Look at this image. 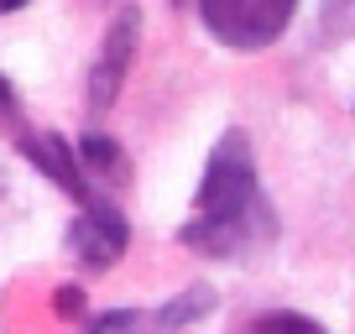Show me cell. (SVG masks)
Instances as JSON below:
<instances>
[{
	"label": "cell",
	"instance_id": "30bf717a",
	"mask_svg": "<svg viewBox=\"0 0 355 334\" xmlns=\"http://www.w3.org/2000/svg\"><path fill=\"white\" fill-rule=\"evenodd\" d=\"M53 308H58V319H78V313H84V288L63 282V288H58V298H53Z\"/></svg>",
	"mask_w": 355,
	"mask_h": 334
},
{
	"label": "cell",
	"instance_id": "3957f363",
	"mask_svg": "<svg viewBox=\"0 0 355 334\" xmlns=\"http://www.w3.org/2000/svg\"><path fill=\"white\" fill-rule=\"evenodd\" d=\"M136 47H141V11H136V6H121L110 32H105L100 58L89 68V110L94 115H105L115 105V94H121L125 73H131V63H136Z\"/></svg>",
	"mask_w": 355,
	"mask_h": 334
},
{
	"label": "cell",
	"instance_id": "8992f818",
	"mask_svg": "<svg viewBox=\"0 0 355 334\" xmlns=\"http://www.w3.org/2000/svg\"><path fill=\"white\" fill-rule=\"evenodd\" d=\"M209 308H214V292L204 288V282H199V288H183L173 303H162V308H157V329H162V334H173V329H183V324L204 319Z\"/></svg>",
	"mask_w": 355,
	"mask_h": 334
},
{
	"label": "cell",
	"instance_id": "8fae6325",
	"mask_svg": "<svg viewBox=\"0 0 355 334\" xmlns=\"http://www.w3.org/2000/svg\"><path fill=\"white\" fill-rule=\"evenodd\" d=\"M0 110H16V89L6 84V73H0Z\"/></svg>",
	"mask_w": 355,
	"mask_h": 334
},
{
	"label": "cell",
	"instance_id": "7c38bea8",
	"mask_svg": "<svg viewBox=\"0 0 355 334\" xmlns=\"http://www.w3.org/2000/svg\"><path fill=\"white\" fill-rule=\"evenodd\" d=\"M26 0H0V16H11V11H21Z\"/></svg>",
	"mask_w": 355,
	"mask_h": 334
},
{
	"label": "cell",
	"instance_id": "52a82bcc",
	"mask_svg": "<svg viewBox=\"0 0 355 334\" xmlns=\"http://www.w3.org/2000/svg\"><path fill=\"white\" fill-rule=\"evenodd\" d=\"M73 152H78V167H94V173H105V178H125V152L105 131H84Z\"/></svg>",
	"mask_w": 355,
	"mask_h": 334
},
{
	"label": "cell",
	"instance_id": "9c48e42d",
	"mask_svg": "<svg viewBox=\"0 0 355 334\" xmlns=\"http://www.w3.org/2000/svg\"><path fill=\"white\" fill-rule=\"evenodd\" d=\"M245 334H324V329L313 319H303V313H261Z\"/></svg>",
	"mask_w": 355,
	"mask_h": 334
},
{
	"label": "cell",
	"instance_id": "5b68a950",
	"mask_svg": "<svg viewBox=\"0 0 355 334\" xmlns=\"http://www.w3.org/2000/svg\"><path fill=\"white\" fill-rule=\"evenodd\" d=\"M21 157H26L32 167H42V173L68 193V199L94 204V193H89V183H84V167H78L73 141H63V136H53V131H47V136H26V141H21Z\"/></svg>",
	"mask_w": 355,
	"mask_h": 334
},
{
	"label": "cell",
	"instance_id": "7a4b0ae2",
	"mask_svg": "<svg viewBox=\"0 0 355 334\" xmlns=\"http://www.w3.org/2000/svg\"><path fill=\"white\" fill-rule=\"evenodd\" d=\"M199 11L214 42L235 47V53H261L288 32L298 0H199Z\"/></svg>",
	"mask_w": 355,
	"mask_h": 334
},
{
	"label": "cell",
	"instance_id": "277c9868",
	"mask_svg": "<svg viewBox=\"0 0 355 334\" xmlns=\"http://www.w3.org/2000/svg\"><path fill=\"white\" fill-rule=\"evenodd\" d=\"M63 240L89 272H110L115 261L125 256V245H131V225H125V214L115 209V204L94 199V204H84V209L73 214Z\"/></svg>",
	"mask_w": 355,
	"mask_h": 334
},
{
	"label": "cell",
	"instance_id": "ba28073f",
	"mask_svg": "<svg viewBox=\"0 0 355 334\" xmlns=\"http://www.w3.org/2000/svg\"><path fill=\"white\" fill-rule=\"evenodd\" d=\"M89 334H162V329H157V313L146 308H115V313H100Z\"/></svg>",
	"mask_w": 355,
	"mask_h": 334
},
{
	"label": "cell",
	"instance_id": "6da1fadb",
	"mask_svg": "<svg viewBox=\"0 0 355 334\" xmlns=\"http://www.w3.org/2000/svg\"><path fill=\"white\" fill-rule=\"evenodd\" d=\"M277 235V220L261 199L251 162V141L241 131H225L204 162L199 193H193V220L178 230V240L199 256H241L251 245H266Z\"/></svg>",
	"mask_w": 355,
	"mask_h": 334
},
{
	"label": "cell",
	"instance_id": "4fadbf2b",
	"mask_svg": "<svg viewBox=\"0 0 355 334\" xmlns=\"http://www.w3.org/2000/svg\"><path fill=\"white\" fill-rule=\"evenodd\" d=\"M173 6H193V0H173Z\"/></svg>",
	"mask_w": 355,
	"mask_h": 334
}]
</instances>
